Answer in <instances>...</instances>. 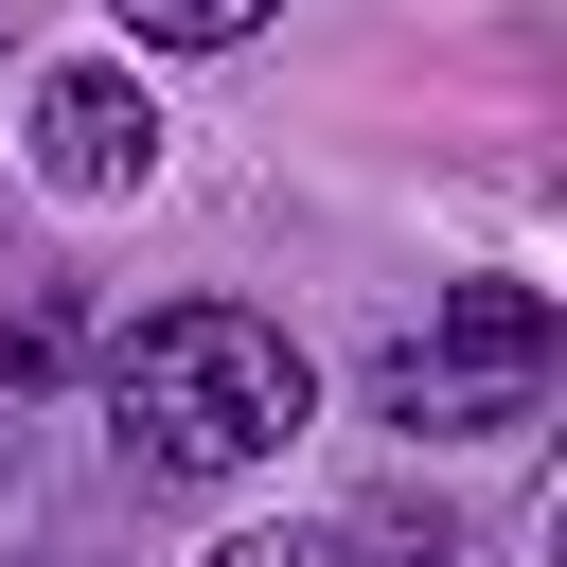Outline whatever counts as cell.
Here are the masks:
<instances>
[{
  "label": "cell",
  "instance_id": "4",
  "mask_svg": "<svg viewBox=\"0 0 567 567\" xmlns=\"http://www.w3.org/2000/svg\"><path fill=\"white\" fill-rule=\"evenodd\" d=\"M53 372H89V284H71V266H35V284L0 301V390H53Z\"/></svg>",
  "mask_w": 567,
  "mask_h": 567
},
{
  "label": "cell",
  "instance_id": "3",
  "mask_svg": "<svg viewBox=\"0 0 567 567\" xmlns=\"http://www.w3.org/2000/svg\"><path fill=\"white\" fill-rule=\"evenodd\" d=\"M18 159H35L71 213L142 195V177H159V106H142V71H106V53H89V71H35V142H18Z\"/></svg>",
  "mask_w": 567,
  "mask_h": 567
},
{
  "label": "cell",
  "instance_id": "2",
  "mask_svg": "<svg viewBox=\"0 0 567 567\" xmlns=\"http://www.w3.org/2000/svg\"><path fill=\"white\" fill-rule=\"evenodd\" d=\"M549 372H567V301H549V284H443V319L372 372V425H408V443H496V425L549 408Z\"/></svg>",
  "mask_w": 567,
  "mask_h": 567
},
{
  "label": "cell",
  "instance_id": "7",
  "mask_svg": "<svg viewBox=\"0 0 567 567\" xmlns=\"http://www.w3.org/2000/svg\"><path fill=\"white\" fill-rule=\"evenodd\" d=\"M0 461H18V443H0Z\"/></svg>",
  "mask_w": 567,
  "mask_h": 567
},
{
  "label": "cell",
  "instance_id": "5",
  "mask_svg": "<svg viewBox=\"0 0 567 567\" xmlns=\"http://www.w3.org/2000/svg\"><path fill=\"white\" fill-rule=\"evenodd\" d=\"M106 18H124L142 53H248V35H266V0H106Z\"/></svg>",
  "mask_w": 567,
  "mask_h": 567
},
{
  "label": "cell",
  "instance_id": "1",
  "mask_svg": "<svg viewBox=\"0 0 567 567\" xmlns=\"http://www.w3.org/2000/svg\"><path fill=\"white\" fill-rule=\"evenodd\" d=\"M301 425H319V372L248 301H159V319L106 337V443H124V478H248Z\"/></svg>",
  "mask_w": 567,
  "mask_h": 567
},
{
  "label": "cell",
  "instance_id": "6",
  "mask_svg": "<svg viewBox=\"0 0 567 567\" xmlns=\"http://www.w3.org/2000/svg\"><path fill=\"white\" fill-rule=\"evenodd\" d=\"M195 567H337V514H284V532H230V549H195Z\"/></svg>",
  "mask_w": 567,
  "mask_h": 567
}]
</instances>
